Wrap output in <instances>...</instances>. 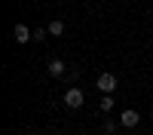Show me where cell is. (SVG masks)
I'll return each instance as SVG.
<instances>
[{
	"instance_id": "6da1fadb",
	"label": "cell",
	"mask_w": 153,
	"mask_h": 135,
	"mask_svg": "<svg viewBox=\"0 0 153 135\" xmlns=\"http://www.w3.org/2000/svg\"><path fill=\"white\" fill-rule=\"evenodd\" d=\"M95 86H98L104 95H113V92H117V77H113L110 71H104V74H98V83H95Z\"/></svg>"
},
{
	"instance_id": "7a4b0ae2",
	"label": "cell",
	"mask_w": 153,
	"mask_h": 135,
	"mask_svg": "<svg viewBox=\"0 0 153 135\" xmlns=\"http://www.w3.org/2000/svg\"><path fill=\"white\" fill-rule=\"evenodd\" d=\"M65 104H68V107H74V110H76V107H83V89L71 86V89L65 92Z\"/></svg>"
},
{
	"instance_id": "3957f363",
	"label": "cell",
	"mask_w": 153,
	"mask_h": 135,
	"mask_svg": "<svg viewBox=\"0 0 153 135\" xmlns=\"http://www.w3.org/2000/svg\"><path fill=\"white\" fill-rule=\"evenodd\" d=\"M120 123H123L126 129H132V126L141 123V114H138V110H123V114H120Z\"/></svg>"
},
{
	"instance_id": "277c9868",
	"label": "cell",
	"mask_w": 153,
	"mask_h": 135,
	"mask_svg": "<svg viewBox=\"0 0 153 135\" xmlns=\"http://www.w3.org/2000/svg\"><path fill=\"white\" fill-rule=\"evenodd\" d=\"M12 34H16V40H19V43H28V40H34V31L28 28V25H22V22L16 25V31H12Z\"/></svg>"
},
{
	"instance_id": "5b68a950",
	"label": "cell",
	"mask_w": 153,
	"mask_h": 135,
	"mask_svg": "<svg viewBox=\"0 0 153 135\" xmlns=\"http://www.w3.org/2000/svg\"><path fill=\"white\" fill-rule=\"evenodd\" d=\"M65 71H68V65L61 58H52L49 61V77H65Z\"/></svg>"
},
{
	"instance_id": "8992f818",
	"label": "cell",
	"mask_w": 153,
	"mask_h": 135,
	"mask_svg": "<svg viewBox=\"0 0 153 135\" xmlns=\"http://www.w3.org/2000/svg\"><path fill=\"white\" fill-rule=\"evenodd\" d=\"M46 31L52 34V37H58V34H65V22H61V19H55V22H49V25H46Z\"/></svg>"
},
{
	"instance_id": "52a82bcc",
	"label": "cell",
	"mask_w": 153,
	"mask_h": 135,
	"mask_svg": "<svg viewBox=\"0 0 153 135\" xmlns=\"http://www.w3.org/2000/svg\"><path fill=\"white\" fill-rule=\"evenodd\" d=\"M101 110H104V114L113 110V95H104V98H101Z\"/></svg>"
}]
</instances>
